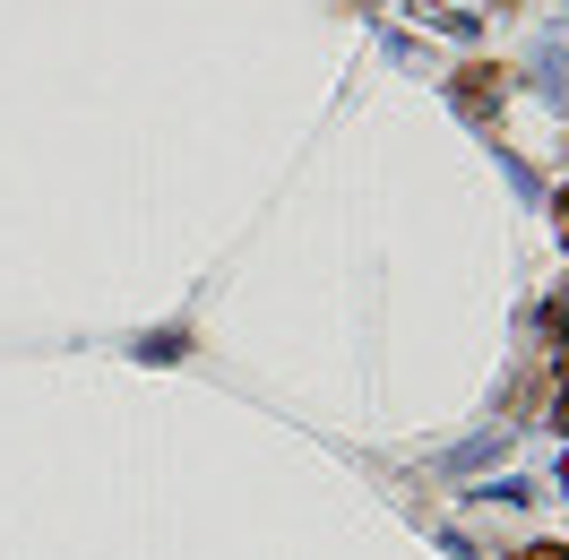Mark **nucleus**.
<instances>
[{
	"label": "nucleus",
	"mask_w": 569,
	"mask_h": 560,
	"mask_svg": "<svg viewBox=\"0 0 569 560\" xmlns=\"http://www.w3.org/2000/svg\"><path fill=\"white\" fill-rule=\"evenodd\" d=\"M535 87L569 112V36H543V43H535Z\"/></svg>",
	"instance_id": "obj_1"
},
{
	"label": "nucleus",
	"mask_w": 569,
	"mask_h": 560,
	"mask_svg": "<svg viewBox=\"0 0 569 560\" xmlns=\"http://www.w3.org/2000/svg\"><path fill=\"white\" fill-rule=\"evenodd\" d=\"M449 104H458L466 121H483V112H500V70H466L458 87H449Z\"/></svg>",
	"instance_id": "obj_2"
},
{
	"label": "nucleus",
	"mask_w": 569,
	"mask_h": 560,
	"mask_svg": "<svg viewBox=\"0 0 569 560\" xmlns=\"http://www.w3.org/2000/svg\"><path fill=\"white\" fill-rule=\"evenodd\" d=\"M543 328H552V337H569V284L552 293V302H543Z\"/></svg>",
	"instance_id": "obj_3"
},
{
	"label": "nucleus",
	"mask_w": 569,
	"mask_h": 560,
	"mask_svg": "<svg viewBox=\"0 0 569 560\" xmlns=\"http://www.w3.org/2000/svg\"><path fill=\"white\" fill-rule=\"evenodd\" d=\"M518 560H569V552H561V543H535V552H518Z\"/></svg>",
	"instance_id": "obj_4"
},
{
	"label": "nucleus",
	"mask_w": 569,
	"mask_h": 560,
	"mask_svg": "<svg viewBox=\"0 0 569 560\" xmlns=\"http://www.w3.org/2000/svg\"><path fill=\"white\" fill-rule=\"evenodd\" d=\"M552 224H561V250H569V190H561V208H552Z\"/></svg>",
	"instance_id": "obj_5"
},
{
	"label": "nucleus",
	"mask_w": 569,
	"mask_h": 560,
	"mask_svg": "<svg viewBox=\"0 0 569 560\" xmlns=\"http://www.w3.org/2000/svg\"><path fill=\"white\" fill-rule=\"evenodd\" d=\"M552 422H561V431H569V388H561V397H552Z\"/></svg>",
	"instance_id": "obj_6"
},
{
	"label": "nucleus",
	"mask_w": 569,
	"mask_h": 560,
	"mask_svg": "<svg viewBox=\"0 0 569 560\" xmlns=\"http://www.w3.org/2000/svg\"><path fill=\"white\" fill-rule=\"evenodd\" d=\"M561 491H569V466H561Z\"/></svg>",
	"instance_id": "obj_7"
},
{
	"label": "nucleus",
	"mask_w": 569,
	"mask_h": 560,
	"mask_svg": "<svg viewBox=\"0 0 569 560\" xmlns=\"http://www.w3.org/2000/svg\"><path fill=\"white\" fill-rule=\"evenodd\" d=\"M509 9H518V0H509Z\"/></svg>",
	"instance_id": "obj_8"
}]
</instances>
